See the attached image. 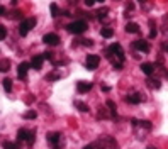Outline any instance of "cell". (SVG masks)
<instances>
[{"instance_id":"obj_1","label":"cell","mask_w":168,"mask_h":149,"mask_svg":"<svg viewBox=\"0 0 168 149\" xmlns=\"http://www.w3.org/2000/svg\"><path fill=\"white\" fill-rule=\"evenodd\" d=\"M87 27H89L87 20L78 19V20H73V22H70L68 26H66V31L71 32V34H83V32L87 31Z\"/></svg>"},{"instance_id":"obj_2","label":"cell","mask_w":168,"mask_h":149,"mask_svg":"<svg viewBox=\"0 0 168 149\" xmlns=\"http://www.w3.org/2000/svg\"><path fill=\"white\" fill-rule=\"evenodd\" d=\"M36 17H29V19H24L22 22L19 24V34L20 36H27V32L31 31L32 27H36Z\"/></svg>"},{"instance_id":"obj_3","label":"cell","mask_w":168,"mask_h":149,"mask_svg":"<svg viewBox=\"0 0 168 149\" xmlns=\"http://www.w3.org/2000/svg\"><path fill=\"white\" fill-rule=\"evenodd\" d=\"M112 54L117 56L121 61L124 59V51H122V48H121V44L114 43V44H111V46H109V49H107V58H111Z\"/></svg>"},{"instance_id":"obj_4","label":"cell","mask_w":168,"mask_h":149,"mask_svg":"<svg viewBox=\"0 0 168 149\" xmlns=\"http://www.w3.org/2000/svg\"><path fill=\"white\" fill-rule=\"evenodd\" d=\"M100 64V58L97 54H89L85 59V68L90 69V71H94V69H97Z\"/></svg>"},{"instance_id":"obj_5","label":"cell","mask_w":168,"mask_h":149,"mask_svg":"<svg viewBox=\"0 0 168 149\" xmlns=\"http://www.w3.org/2000/svg\"><path fill=\"white\" fill-rule=\"evenodd\" d=\"M43 43L48 44V46H58V44H60V36L54 34V32L44 34V36H43Z\"/></svg>"},{"instance_id":"obj_6","label":"cell","mask_w":168,"mask_h":149,"mask_svg":"<svg viewBox=\"0 0 168 149\" xmlns=\"http://www.w3.org/2000/svg\"><path fill=\"white\" fill-rule=\"evenodd\" d=\"M60 139H61L60 132H49L48 134V142L51 144L54 149H60Z\"/></svg>"},{"instance_id":"obj_7","label":"cell","mask_w":168,"mask_h":149,"mask_svg":"<svg viewBox=\"0 0 168 149\" xmlns=\"http://www.w3.org/2000/svg\"><path fill=\"white\" fill-rule=\"evenodd\" d=\"M133 48L138 49V51H141V53H149V43H148V41H144V39L134 41V43H133Z\"/></svg>"},{"instance_id":"obj_8","label":"cell","mask_w":168,"mask_h":149,"mask_svg":"<svg viewBox=\"0 0 168 149\" xmlns=\"http://www.w3.org/2000/svg\"><path fill=\"white\" fill-rule=\"evenodd\" d=\"M43 61H44V58H43V54H36L34 58L31 59V68H34V69H41L43 68Z\"/></svg>"},{"instance_id":"obj_9","label":"cell","mask_w":168,"mask_h":149,"mask_svg":"<svg viewBox=\"0 0 168 149\" xmlns=\"http://www.w3.org/2000/svg\"><path fill=\"white\" fill-rule=\"evenodd\" d=\"M92 86H94V85H92V81H78V83H77V90L80 93H87V92H90V90H92Z\"/></svg>"},{"instance_id":"obj_10","label":"cell","mask_w":168,"mask_h":149,"mask_svg":"<svg viewBox=\"0 0 168 149\" xmlns=\"http://www.w3.org/2000/svg\"><path fill=\"white\" fill-rule=\"evenodd\" d=\"M29 68H31V64H29V63H20V64L17 66V76L20 78V80H22V78H26Z\"/></svg>"},{"instance_id":"obj_11","label":"cell","mask_w":168,"mask_h":149,"mask_svg":"<svg viewBox=\"0 0 168 149\" xmlns=\"http://www.w3.org/2000/svg\"><path fill=\"white\" fill-rule=\"evenodd\" d=\"M126 32H127V34H138V32H139V26H138L136 22L126 24Z\"/></svg>"},{"instance_id":"obj_12","label":"cell","mask_w":168,"mask_h":149,"mask_svg":"<svg viewBox=\"0 0 168 149\" xmlns=\"http://www.w3.org/2000/svg\"><path fill=\"white\" fill-rule=\"evenodd\" d=\"M141 71L149 76V74H153V71H154V64L153 63H143L141 64Z\"/></svg>"},{"instance_id":"obj_13","label":"cell","mask_w":168,"mask_h":149,"mask_svg":"<svg viewBox=\"0 0 168 149\" xmlns=\"http://www.w3.org/2000/svg\"><path fill=\"white\" fill-rule=\"evenodd\" d=\"M29 134H31V131H27V129H19V132H17V139H19V141H26V142H27Z\"/></svg>"},{"instance_id":"obj_14","label":"cell","mask_w":168,"mask_h":149,"mask_svg":"<svg viewBox=\"0 0 168 149\" xmlns=\"http://www.w3.org/2000/svg\"><path fill=\"white\" fill-rule=\"evenodd\" d=\"M10 69V59H2L0 61V73H7Z\"/></svg>"},{"instance_id":"obj_15","label":"cell","mask_w":168,"mask_h":149,"mask_svg":"<svg viewBox=\"0 0 168 149\" xmlns=\"http://www.w3.org/2000/svg\"><path fill=\"white\" fill-rule=\"evenodd\" d=\"M100 36L106 37V39H111V37L114 36V29L112 27H104L102 31H100Z\"/></svg>"},{"instance_id":"obj_16","label":"cell","mask_w":168,"mask_h":149,"mask_svg":"<svg viewBox=\"0 0 168 149\" xmlns=\"http://www.w3.org/2000/svg\"><path fill=\"white\" fill-rule=\"evenodd\" d=\"M2 147L3 149H20V144L19 142H10V141H3Z\"/></svg>"},{"instance_id":"obj_17","label":"cell","mask_w":168,"mask_h":149,"mask_svg":"<svg viewBox=\"0 0 168 149\" xmlns=\"http://www.w3.org/2000/svg\"><path fill=\"white\" fill-rule=\"evenodd\" d=\"M126 100H127L129 103H139L141 100H143V97L139 93H133V95H129L127 98H126Z\"/></svg>"},{"instance_id":"obj_18","label":"cell","mask_w":168,"mask_h":149,"mask_svg":"<svg viewBox=\"0 0 168 149\" xmlns=\"http://www.w3.org/2000/svg\"><path fill=\"white\" fill-rule=\"evenodd\" d=\"M107 107H109V110H111L112 119H117V114H116V103L112 102V100H109V102H107Z\"/></svg>"},{"instance_id":"obj_19","label":"cell","mask_w":168,"mask_h":149,"mask_svg":"<svg viewBox=\"0 0 168 149\" xmlns=\"http://www.w3.org/2000/svg\"><path fill=\"white\" fill-rule=\"evenodd\" d=\"M3 90H5V92H12V80L10 78H3Z\"/></svg>"},{"instance_id":"obj_20","label":"cell","mask_w":168,"mask_h":149,"mask_svg":"<svg viewBox=\"0 0 168 149\" xmlns=\"http://www.w3.org/2000/svg\"><path fill=\"white\" fill-rule=\"evenodd\" d=\"M75 107H77L80 112H89V107H87V103H83V102H80V100L75 102Z\"/></svg>"},{"instance_id":"obj_21","label":"cell","mask_w":168,"mask_h":149,"mask_svg":"<svg viewBox=\"0 0 168 149\" xmlns=\"http://www.w3.org/2000/svg\"><path fill=\"white\" fill-rule=\"evenodd\" d=\"M49 9H51V15H53V17H58V15H60V9H58L56 3H51Z\"/></svg>"},{"instance_id":"obj_22","label":"cell","mask_w":168,"mask_h":149,"mask_svg":"<svg viewBox=\"0 0 168 149\" xmlns=\"http://www.w3.org/2000/svg\"><path fill=\"white\" fill-rule=\"evenodd\" d=\"M149 26H151L149 37H151V39H154V37H156V27H154V20H149Z\"/></svg>"},{"instance_id":"obj_23","label":"cell","mask_w":168,"mask_h":149,"mask_svg":"<svg viewBox=\"0 0 168 149\" xmlns=\"http://www.w3.org/2000/svg\"><path fill=\"white\" fill-rule=\"evenodd\" d=\"M36 110H27V112H24V119H36Z\"/></svg>"},{"instance_id":"obj_24","label":"cell","mask_w":168,"mask_h":149,"mask_svg":"<svg viewBox=\"0 0 168 149\" xmlns=\"http://www.w3.org/2000/svg\"><path fill=\"white\" fill-rule=\"evenodd\" d=\"M34 141H36V132L31 131V134H29V139H27V144H29V146H32V144H34Z\"/></svg>"},{"instance_id":"obj_25","label":"cell","mask_w":168,"mask_h":149,"mask_svg":"<svg viewBox=\"0 0 168 149\" xmlns=\"http://www.w3.org/2000/svg\"><path fill=\"white\" fill-rule=\"evenodd\" d=\"M9 17H10V19H22V12H20V10H14V12L9 15Z\"/></svg>"},{"instance_id":"obj_26","label":"cell","mask_w":168,"mask_h":149,"mask_svg":"<svg viewBox=\"0 0 168 149\" xmlns=\"http://www.w3.org/2000/svg\"><path fill=\"white\" fill-rule=\"evenodd\" d=\"M148 85L153 86V88H160L161 83H160V80H148Z\"/></svg>"},{"instance_id":"obj_27","label":"cell","mask_w":168,"mask_h":149,"mask_svg":"<svg viewBox=\"0 0 168 149\" xmlns=\"http://www.w3.org/2000/svg\"><path fill=\"white\" fill-rule=\"evenodd\" d=\"M7 37V29L2 26V24H0V41H3Z\"/></svg>"},{"instance_id":"obj_28","label":"cell","mask_w":168,"mask_h":149,"mask_svg":"<svg viewBox=\"0 0 168 149\" xmlns=\"http://www.w3.org/2000/svg\"><path fill=\"white\" fill-rule=\"evenodd\" d=\"M97 17H99V19H106V17H107V9H100V10L97 12Z\"/></svg>"},{"instance_id":"obj_29","label":"cell","mask_w":168,"mask_h":149,"mask_svg":"<svg viewBox=\"0 0 168 149\" xmlns=\"http://www.w3.org/2000/svg\"><path fill=\"white\" fill-rule=\"evenodd\" d=\"M46 78H48V81L58 80V78H60V73H56V71H54V73H51V74H48V76H46Z\"/></svg>"},{"instance_id":"obj_30","label":"cell","mask_w":168,"mask_h":149,"mask_svg":"<svg viewBox=\"0 0 168 149\" xmlns=\"http://www.w3.org/2000/svg\"><path fill=\"white\" fill-rule=\"evenodd\" d=\"M43 58H44V59H53V53L46 51V53H43Z\"/></svg>"},{"instance_id":"obj_31","label":"cell","mask_w":168,"mask_h":149,"mask_svg":"<svg viewBox=\"0 0 168 149\" xmlns=\"http://www.w3.org/2000/svg\"><path fill=\"white\" fill-rule=\"evenodd\" d=\"M126 10H127V12H133V10H134V3L129 2L127 5H126Z\"/></svg>"},{"instance_id":"obj_32","label":"cell","mask_w":168,"mask_h":149,"mask_svg":"<svg viewBox=\"0 0 168 149\" xmlns=\"http://www.w3.org/2000/svg\"><path fill=\"white\" fill-rule=\"evenodd\" d=\"M82 41H83V43H82L83 46H92V44H94V43H92L90 39H82Z\"/></svg>"},{"instance_id":"obj_33","label":"cell","mask_w":168,"mask_h":149,"mask_svg":"<svg viewBox=\"0 0 168 149\" xmlns=\"http://www.w3.org/2000/svg\"><path fill=\"white\" fill-rule=\"evenodd\" d=\"M141 126H143V127H146V129H151V124H149L148 121H143V122H141Z\"/></svg>"},{"instance_id":"obj_34","label":"cell","mask_w":168,"mask_h":149,"mask_svg":"<svg viewBox=\"0 0 168 149\" xmlns=\"http://www.w3.org/2000/svg\"><path fill=\"white\" fill-rule=\"evenodd\" d=\"M7 14V9L3 5H0V17H2V15H5Z\"/></svg>"},{"instance_id":"obj_35","label":"cell","mask_w":168,"mask_h":149,"mask_svg":"<svg viewBox=\"0 0 168 149\" xmlns=\"http://www.w3.org/2000/svg\"><path fill=\"white\" fill-rule=\"evenodd\" d=\"M94 3H95V0H85V5L87 7H94Z\"/></svg>"},{"instance_id":"obj_36","label":"cell","mask_w":168,"mask_h":149,"mask_svg":"<svg viewBox=\"0 0 168 149\" xmlns=\"http://www.w3.org/2000/svg\"><path fill=\"white\" fill-rule=\"evenodd\" d=\"M161 49L168 53V43H166V41H165V43H161Z\"/></svg>"},{"instance_id":"obj_37","label":"cell","mask_w":168,"mask_h":149,"mask_svg":"<svg viewBox=\"0 0 168 149\" xmlns=\"http://www.w3.org/2000/svg\"><path fill=\"white\" fill-rule=\"evenodd\" d=\"M95 2H100V3H104V2H106V0H95Z\"/></svg>"},{"instance_id":"obj_38","label":"cell","mask_w":168,"mask_h":149,"mask_svg":"<svg viewBox=\"0 0 168 149\" xmlns=\"http://www.w3.org/2000/svg\"><path fill=\"white\" fill-rule=\"evenodd\" d=\"M12 3H17V0H12Z\"/></svg>"},{"instance_id":"obj_39","label":"cell","mask_w":168,"mask_h":149,"mask_svg":"<svg viewBox=\"0 0 168 149\" xmlns=\"http://www.w3.org/2000/svg\"><path fill=\"white\" fill-rule=\"evenodd\" d=\"M139 2H143V3H144V2H146V0H139Z\"/></svg>"},{"instance_id":"obj_40","label":"cell","mask_w":168,"mask_h":149,"mask_svg":"<svg viewBox=\"0 0 168 149\" xmlns=\"http://www.w3.org/2000/svg\"><path fill=\"white\" fill-rule=\"evenodd\" d=\"M148 149H154V147H148Z\"/></svg>"}]
</instances>
